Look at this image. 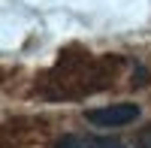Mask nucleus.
<instances>
[{"mask_svg": "<svg viewBox=\"0 0 151 148\" xmlns=\"http://www.w3.org/2000/svg\"><path fill=\"white\" fill-rule=\"evenodd\" d=\"M142 109L136 103H115V106H103V109H91L85 112V118L97 127H127L139 118Z\"/></svg>", "mask_w": 151, "mask_h": 148, "instance_id": "f257e3e1", "label": "nucleus"}, {"mask_svg": "<svg viewBox=\"0 0 151 148\" xmlns=\"http://www.w3.org/2000/svg\"><path fill=\"white\" fill-rule=\"evenodd\" d=\"M94 145H97V148H124V145H121L118 139H97Z\"/></svg>", "mask_w": 151, "mask_h": 148, "instance_id": "20e7f679", "label": "nucleus"}, {"mask_svg": "<svg viewBox=\"0 0 151 148\" xmlns=\"http://www.w3.org/2000/svg\"><path fill=\"white\" fill-rule=\"evenodd\" d=\"M136 148H151V124H145L136 136Z\"/></svg>", "mask_w": 151, "mask_h": 148, "instance_id": "7ed1b4c3", "label": "nucleus"}, {"mask_svg": "<svg viewBox=\"0 0 151 148\" xmlns=\"http://www.w3.org/2000/svg\"><path fill=\"white\" fill-rule=\"evenodd\" d=\"M58 148H97V145L88 142V139H82V136H64L58 142Z\"/></svg>", "mask_w": 151, "mask_h": 148, "instance_id": "f03ea898", "label": "nucleus"}]
</instances>
